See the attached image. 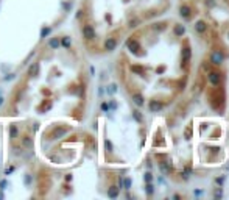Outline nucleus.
<instances>
[{"label":"nucleus","mask_w":229,"mask_h":200,"mask_svg":"<svg viewBox=\"0 0 229 200\" xmlns=\"http://www.w3.org/2000/svg\"><path fill=\"white\" fill-rule=\"evenodd\" d=\"M14 153H16V155H22V150H20V147H16V149H14Z\"/></svg>","instance_id":"33"},{"label":"nucleus","mask_w":229,"mask_h":200,"mask_svg":"<svg viewBox=\"0 0 229 200\" xmlns=\"http://www.w3.org/2000/svg\"><path fill=\"white\" fill-rule=\"evenodd\" d=\"M48 45H50L53 50L59 49V38H52V39H50V42H48Z\"/></svg>","instance_id":"15"},{"label":"nucleus","mask_w":229,"mask_h":200,"mask_svg":"<svg viewBox=\"0 0 229 200\" xmlns=\"http://www.w3.org/2000/svg\"><path fill=\"white\" fill-rule=\"evenodd\" d=\"M105 146H106V150H108V152H112V144H111V141L106 139V141H105Z\"/></svg>","instance_id":"27"},{"label":"nucleus","mask_w":229,"mask_h":200,"mask_svg":"<svg viewBox=\"0 0 229 200\" xmlns=\"http://www.w3.org/2000/svg\"><path fill=\"white\" fill-rule=\"evenodd\" d=\"M184 27L182 25H176V28H175V33H176V36H181V34H184Z\"/></svg>","instance_id":"20"},{"label":"nucleus","mask_w":229,"mask_h":200,"mask_svg":"<svg viewBox=\"0 0 229 200\" xmlns=\"http://www.w3.org/2000/svg\"><path fill=\"white\" fill-rule=\"evenodd\" d=\"M6 186H8V181H6L5 178H3V180L0 181V189H2V191H3V189H6Z\"/></svg>","instance_id":"28"},{"label":"nucleus","mask_w":229,"mask_h":200,"mask_svg":"<svg viewBox=\"0 0 229 200\" xmlns=\"http://www.w3.org/2000/svg\"><path fill=\"white\" fill-rule=\"evenodd\" d=\"M33 130H34V132H38V130H39V123H34V127H33Z\"/></svg>","instance_id":"36"},{"label":"nucleus","mask_w":229,"mask_h":200,"mask_svg":"<svg viewBox=\"0 0 229 200\" xmlns=\"http://www.w3.org/2000/svg\"><path fill=\"white\" fill-rule=\"evenodd\" d=\"M195 28H196V31H199V33H204L206 28H207V25H206V22H203V20H198L196 25H195Z\"/></svg>","instance_id":"13"},{"label":"nucleus","mask_w":229,"mask_h":200,"mask_svg":"<svg viewBox=\"0 0 229 200\" xmlns=\"http://www.w3.org/2000/svg\"><path fill=\"white\" fill-rule=\"evenodd\" d=\"M3 102H5V99L2 97V95H0V106H2V105H3Z\"/></svg>","instance_id":"37"},{"label":"nucleus","mask_w":229,"mask_h":200,"mask_svg":"<svg viewBox=\"0 0 229 200\" xmlns=\"http://www.w3.org/2000/svg\"><path fill=\"white\" fill-rule=\"evenodd\" d=\"M215 197H221V189H217V192H215Z\"/></svg>","instance_id":"35"},{"label":"nucleus","mask_w":229,"mask_h":200,"mask_svg":"<svg viewBox=\"0 0 229 200\" xmlns=\"http://www.w3.org/2000/svg\"><path fill=\"white\" fill-rule=\"evenodd\" d=\"M133 100H134L136 105H139V106L143 105V97H142L140 94H134V95H133Z\"/></svg>","instance_id":"16"},{"label":"nucleus","mask_w":229,"mask_h":200,"mask_svg":"<svg viewBox=\"0 0 229 200\" xmlns=\"http://www.w3.org/2000/svg\"><path fill=\"white\" fill-rule=\"evenodd\" d=\"M209 81H211L212 85H218V83H220V74L212 72V74L209 75Z\"/></svg>","instance_id":"11"},{"label":"nucleus","mask_w":229,"mask_h":200,"mask_svg":"<svg viewBox=\"0 0 229 200\" xmlns=\"http://www.w3.org/2000/svg\"><path fill=\"white\" fill-rule=\"evenodd\" d=\"M52 31H53L52 27H44L42 31H41V39H45V38L48 36V34H52Z\"/></svg>","instance_id":"14"},{"label":"nucleus","mask_w":229,"mask_h":200,"mask_svg":"<svg viewBox=\"0 0 229 200\" xmlns=\"http://www.w3.org/2000/svg\"><path fill=\"white\" fill-rule=\"evenodd\" d=\"M125 188H126V189L131 188V180H129V178H126V180H125Z\"/></svg>","instance_id":"29"},{"label":"nucleus","mask_w":229,"mask_h":200,"mask_svg":"<svg viewBox=\"0 0 229 200\" xmlns=\"http://www.w3.org/2000/svg\"><path fill=\"white\" fill-rule=\"evenodd\" d=\"M145 180L150 183V181H151V174H145Z\"/></svg>","instance_id":"34"},{"label":"nucleus","mask_w":229,"mask_h":200,"mask_svg":"<svg viewBox=\"0 0 229 200\" xmlns=\"http://www.w3.org/2000/svg\"><path fill=\"white\" fill-rule=\"evenodd\" d=\"M24 181H25V184H27V186H31V181H33V178H31V175H25V178H24Z\"/></svg>","instance_id":"22"},{"label":"nucleus","mask_w":229,"mask_h":200,"mask_svg":"<svg viewBox=\"0 0 229 200\" xmlns=\"http://www.w3.org/2000/svg\"><path fill=\"white\" fill-rule=\"evenodd\" d=\"M162 108V103H159L157 100H153L151 103H150V109H151V111H159V109H161Z\"/></svg>","instance_id":"12"},{"label":"nucleus","mask_w":229,"mask_h":200,"mask_svg":"<svg viewBox=\"0 0 229 200\" xmlns=\"http://www.w3.org/2000/svg\"><path fill=\"white\" fill-rule=\"evenodd\" d=\"M75 17H76V19H81V17H83V11H81V10H80V11H76Z\"/></svg>","instance_id":"32"},{"label":"nucleus","mask_w":229,"mask_h":200,"mask_svg":"<svg viewBox=\"0 0 229 200\" xmlns=\"http://www.w3.org/2000/svg\"><path fill=\"white\" fill-rule=\"evenodd\" d=\"M179 14H181L182 17H189V16H190L189 6H181V8H179Z\"/></svg>","instance_id":"17"},{"label":"nucleus","mask_w":229,"mask_h":200,"mask_svg":"<svg viewBox=\"0 0 229 200\" xmlns=\"http://www.w3.org/2000/svg\"><path fill=\"white\" fill-rule=\"evenodd\" d=\"M133 72H137V74H143V67H140V66H133Z\"/></svg>","instance_id":"25"},{"label":"nucleus","mask_w":229,"mask_h":200,"mask_svg":"<svg viewBox=\"0 0 229 200\" xmlns=\"http://www.w3.org/2000/svg\"><path fill=\"white\" fill-rule=\"evenodd\" d=\"M14 170H16V166H10L8 169H5V172H3V174H5V175H10L11 172H14Z\"/></svg>","instance_id":"24"},{"label":"nucleus","mask_w":229,"mask_h":200,"mask_svg":"<svg viewBox=\"0 0 229 200\" xmlns=\"http://www.w3.org/2000/svg\"><path fill=\"white\" fill-rule=\"evenodd\" d=\"M59 45H62L64 49H70V45H72V41L69 36H64V38H61L59 39Z\"/></svg>","instance_id":"9"},{"label":"nucleus","mask_w":229,"mask_h":200,"mask_svg":"<svg viewBox=\"0 0 229 200\" xmlns=\"http://www.w3.org/2000/svg\"><path fill=\"white\" fill-rule=\"evenodd\" d=\"M16 78V74L14 72H11V74H6L5 77H3V81H11V80H14Z\"/></svg>","instance_id":"21"},{"label":"nucleus","mask_w":229,"mask_h":200,"mask_svg":"<svg viewBox=\"0 0 229 200\" xmlns=\"http://www.w3.org/2000/svg\"><path fill=\"white\" fill-rule=\"evenodd\" d=\"M117 196H119V188H117V186H111L109 191H108V197L109 199H115Z\"/></svg>","instance_id":"10"},{"label":"nucleus","mask_w":229,"mask_h":200,"mask_svg":"<svg viewBox=\"0 0 229 200\" xmlns=\"http://www.w3.org/2000/svg\"><path fill=\"white\" fill-rule=\"evenodd\" d=\"M147 192H148V194H153V184H147Z\"/></svg>","instance_id":"30"},{"label":"nucleus","mask_w":229,"mask_h":200,"mask_svg":"<svg viewBox=\"0 0 229 200\" xmlns=\"http://www.w3.org/2000/svg\"><path fill=\"white\" fill-rule=\"evenodd\" d=\"M69 132V127H55L50 133H48V139L56 141L59 138H64V135Z\"/></svg>","instance_id":"1"},{"label":"nucleus","mask_w":229,"mask_h":200,"mask_svg":"<svg viewBox=\"0 0 229 200\" xmlns=\"http://www.w3.org/2000/svg\"><path fill=\"white\" fill-rule=\"evenodd\" d=\"M211 61H212L213 64H217V66L221 64V63H223V53H220V52H213V53H212Z\"/></svg>","instance_id":"7"},{"label":"nucleus","mask_w":229,"mask_h":200,"mask_svg":"<svg viewBox=\"0 0 229 200\" xmlns=\"http://www.w3.org/2000/svg\"><path fill=\"white\" fill-rule=\"evenodd\" d=\"M115 47H117V41H115L114 38H108V39L105 41V49H106L108 52H112Z\"/></svg>","instance_id":"5"},{"label":"nucleus","mask_w":229,"mask_h":200,"mask_svg":"<svg viewBox=\"0 0 229 200\" xmlns=\"http://www.w3.org/2000/svg\"><path fill=\"white\" fill-rule=\"evenodd\" d=\"M101 109H103V111H108V109H109V105H108V103H101Z\"/></svg>","instance_id":"31"},{"label":"nucleus","mask_w":229,"mask_h":200,"mask_svg":"<svg viewBox=\"0 0 229 200\" xmlns=\"http://www.w3.org/2000/svg\"><path fill=\"white\" fill-rule=\"evenodd\" d=\"M83 36H84L86 39H94L95 38V30L92 25L86 24L84 27H83Z\"/></svg>","instance_id":"2"},{"label":"nucleus","mask_w":229,"mask_h":200,"mask_svg":"<svg viewBox=\"0 0 229 200\" xmlns=\"http://www.w3.org/2000/svg\"><path fill=\"white\" fill-rule=\"evenodd\" d=\"M22 146H24L25 149L31 150V149H33V138L28 136V135H25V136L22 138Z\"/></svg>","instance_id":"8"},{"label":"nucleus","mask_w":229,"mask_h":200,"mask_svg":"<svg viewBox=\"0 0 229 200\" xmlns=\"http://www.w3.org/2000/svg\"><path fill=\"white\" fill-rule=\"evenodd\" d=\"M17 135H19V130H17V127H16V125H11V127H10V136L13 138V139H16Z\"/></svg>","instance_id":"18"},{"label":"nucleus","mask_w":229,"mask_h":200,"mask_svg":"<svg viewBox=\"0 0 229 200\" xmlns=\"http://www.w3.org/2000/svg\"><path fill=\"white\" fill-rule=\"evenodd\" d=\"M108 92H109V94H115V92H117V86H115V85H111L109 89H108Z\"/></svg>","instance_id":"26"},{"label":"nucleus","mask_w":229,"mask_h":200,"mask_svg":"<svg viewBox=\"0 0 229 200\" xmlns=\"http://www.w3.org/2000/svg\"><path fill=\"white\" fill-rule=\"evenodd\" d=\"M133 116H134V119L137 122H142V116H140V113H139V111H133Z\"/></svg>","instance_id":"23"},{"label":"nucleus","mask_w":229,"mask_h":200,"mask_svg":"<svg viewBox=\"0 0 229 200\" xmlns=\"http://www.w3.org/2000/svg\"><path fill=\"white\" fill-rule=\"evenodd\" d=\"M27 74H28L30 77H36V75H39V63L30 64V67L27 69Z\"/></svg>","instance_id":"4"},{"label":"nucleus","mask_w":229,"mask_h":200,"mask_svg":"<svg viewBox=\"0 0 229 200\" xmlns=\"http://www.w3.org/2000/svg\"><path fill=\"white\" fill-rule=\"evenodd\" d=\"M126 45H128V49H129L131 52H133V53H137V50L140 49V45H139V42H137V41H134V39H128Z\"/></svg>","instance_id":"6"},{"label":"nucleus","mask_w":229,"mask_h":200,"mask_svg":"<svg viewBox=\"0 0 229 200\" xmlns=\"http://www.w3.org/2000/svg\"><path fill=\"white\" fill-rule=\"evenodd\" d=\"M190 55H192L190 49H189V47H185V49L182 50V61H189L190 59Z\"/></svg>","instance_id":"19"},{"label":"nucleus","mask_w":229,"mask_h":200,"mask_svg":"<svg viewBox=\"0 0 229 200\" xmlns=\"http://www.w3.org/2000/svg\"><path fill=\"white\" fill-rule=\"evenodd\" d=\"M52 106H53V103H52V100L50 99H45V100H42V103L38 106V111L39 113H47L48 109H52Z\"/></svg>","instance_id":"3"}]
</instances>
